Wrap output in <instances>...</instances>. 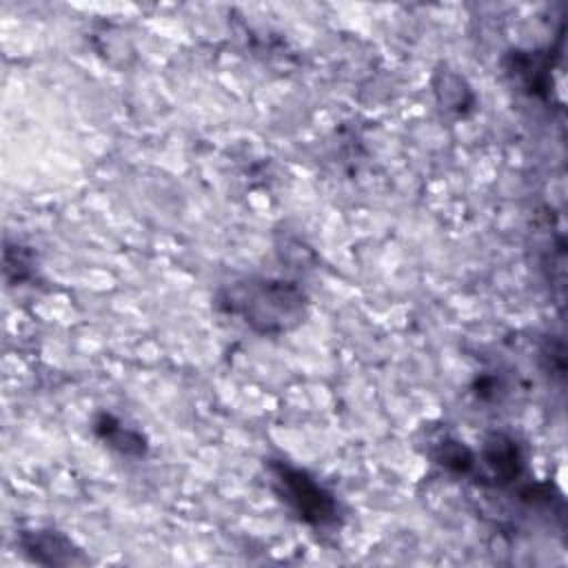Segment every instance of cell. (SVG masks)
Segmentation results:
<instances>
[{"instance_id": "1", "label": "cell", "mask_w": 568, "mask_h": 568, "mask_svg": "<svg viewBox=\"0 0 568 568\" xmlns=\"http://www.w3.org/2000/svg\"><path fill=\"white\" fill-rule=\"evenodd\" d=\"M217 304L257 335L291 333L308 313V295L304 288L282 277L237 280L220 291Z\"/></svg>"}, {"instance_id": "2", "label": "cell", "mask_w": 568, "mask_h": 568, "mask_svg": "<svg viewBox=\"0 0 568 568\" xmlns=\"http://www.w3.org/2000/svg\"><path fill=\"white\" fill-rule=\"evenodd\" d=\"M268 475L273 490L300 521L313 528H326L337 521V501L333 493L306 470L282 459H271Z\"/></svg>"}, {"instance_id": "3", "label": "cell", "mask_w": 568, "mask_h": 568, "mask_svg": "<svg viewBox=\"0 0 568 568\" xmlns=\"http://www.w3.org/2000/svg\"><path fill=\"white\" fill-rule=\"evenodd\" d=\"M18 544L24 557L40 566H82L89 564V557L78 548L71 537L53 528L24 530L18 537Z\"/></svg>"}, {"instance_id": "4", "label": "cell", "mask_w": 568, "mask_h": 568, "mask_svg": "<svg viewBox=\"0 0 568 568\" xmlns=\"http://www.w3.org/2000/svg\"><path fill=\"white\" fill-rule=\"evenodd\" d=\"M479 459L493 475L495 484H513L524 470V455L519 444L506 433H493L484 439Z\"/></svg>"}, {"instance_id": "5", "label": "cell", "mask_w": 568, "mask_h": 568, "mask_svg": "<svg viewBox=\"0 0 568 568\" xmlns=\"http://www.w3.org/2000/svg\"><path fill=\"white\" fill-rule=\"evenodd\" d=\"M506 73L513 78L515 84L526 89L528 93L546 91L550 82V60L546 53L539 51H513L504 60Z\"/></svg>"}, {"instance_id": "6", "label": "cell", "mask_w": 568, "mask_h": 568, "mask_svg": "<svg viewBox=\"0 0 568 568\" xmlns=\"http://www.w3.org/2000/svg\"><path fill=\"white\" fill-rule=\"evenodd\" d=\"M93 430L95 435L106 442L113 450H118L120 455L126 457H142L146 453V439L142 437V433L124 426L120 419H115L109 413H102L95 417L93 422Z\"/></svg>"}, {"instance_id": "7", "label": "cell", "mask_w": 568, "mask_h": 568, "mask_svg": "<svg viewBox=\"0 0 568 568\" xmlns=\"http://www.w3.org/2000/svg\"><path fill=\"white\" fill-rule=\"evenodd\" d=\"M430 457L435 464H439L444 470H448L450 475L457 477H468L475 475L477 470V455L459 439L455 437H442L433 444L430 448Z\"/></svg>"}, {"instance_id": "8", "label": "cell", "mask_w": 568, "mask_h": 568, "mask_svg": "<svg viewBox=\"0 0 568 568\" xmlns=\"http://www.w3.org/2000/svg\"><path fill=\"white\" fill-rule=\"evenodd\" d=\"M435 93L439 102L457 113H466L473 106V93L464 78H459L453 71H439L435 80Z\"/></svg>"}, {"instance_id": "9", "label": "cell", "mask_w": 568, "mask_h": 568, "mask_svg": "<svg viewBox=\"0 0 568 568\" xmlns=\"http://www.w3.org/2000/svg\"><path fill=\"white\" fill-rule=\"evenodd\" d=\"M33 273H36V268H33L31 251L20 246V244H16V246L7 244V248H4V275H7V280L13 282V284H22V282L31 280Z\"/></svg>"}]
</instances>
